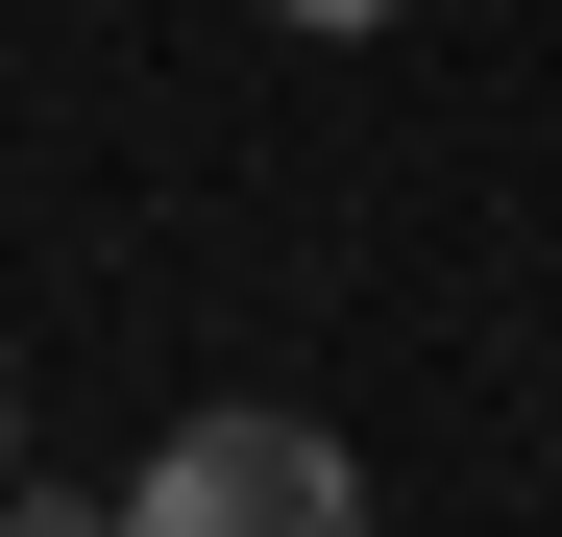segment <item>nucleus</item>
Masks as SVG:
<instances>
[{"label":"nucleus","instance_id":"nucleus-4","mask_svg":"<svg viewBox=\"0 0 562 537\" xmlns=\"http://www.w3.org/2000/svg\"><path fill=\"white\" fill-rule=\"evenodd\" d=\"M0 489H25V391H0Z\"/></svg>","mask_w":562,"mask_h":537},{"label":"nucleus","instance_id":"nucleus-2","mask_svg":"<svg viewBox=\"0 0 562 537\" xmlns=\"http://www.w3.org/2000/svg\"><path fill=\"white\" fill-rule=\"evenodd\" d=\"M0 537H123V513L99 489H0Z\"/></svg>","mask_w":562,"mask_h":537},{"label":"nucleus","instance_id":"nucleus-1","mask_svg":"<svg viewBox=\"0 0 562 537\" xmlns=\"http://www.w3.org/2000/svg\"><path fill=\"white\" fill-rule=\"evenodd\" d=\"M123 537H367V465H342L318 415L221 391V415H171L147 465H123Z\"/></svg>","mask_w":562,"mask_h":537},{"label":"nucleus","instance_id":"nucleus-3","mask_svg":"<svg viewBox=\"0 0 562 537\" xmlns=\"http://www.w3.org/2000/svg\"><path fill=\"white\" fill-rule=\"evenodd\" d=\"M269 25H318V49H342V25H392V0H269Z\"/></svg>","mask_w":562,"mask_h":537}]
</instances>
